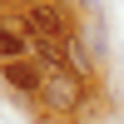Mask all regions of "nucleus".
Returning <instances> with one entry per match:
<instances>
[{"instance_id":"nucleus-2","label":"nucleus","mask_w":124,"mask_h":124,"mask_svg":"<svg viewBox=\"0 0 124 124\" xmlns=\"http://www.w3.org/2000/svg\"><path fill=\"white\" fill-rule=\"evenodd\" d=\"M45 99L55 109H79L85 104V75H79V70H55V75H45Z\"/></svg>"},{"instance_id":"nucleus-4","label":"nucleus","mask_w":124,"mask_h":124,"mask_svg":"<svg viewBox=\"0 0 124 124\" xmlns=\"http://www.w3.org/2000/svg\"><path fill=\"white\" fill-rule=\"evenodd\" d=\"M20 50H25V40H20L15 30L0 25V65H5V60H20Z\"/></svg>"},{"instance_id":"nucleus-5","label":"nucleus","mask_w":124,"mask_h":124,"mask_svg":"<svg viewBox=\"0 0 124 124\" xmlns=\"http://www.w3.org/2000/svg\"><path fill=\"white\" fill-rule=\"evenodd\" d=\"M25 5H45V0H25Z\"/></svg>"},{"instance_id":"nucleus-1","label":"nucleus","mask_w":124,"mask_h":124,"mask_svg":"<svg viewBox=\"0 0 124 124\" xmlns=\"http://www.w3.org/2000/svg\"><path fill=\"white\" fill-rule=\"evenodd\" d=\"M25 25L35 30V40H60V45H75V25H70L65 5H55V0L30 5V10H25Z\"/></svg>"},{"instance_id":"nucleus-3","label":"nucleus","mask_w":124,"mask_h":124,"mask_svg":"<svg viewBox=\"0 0 124 124\" xmlns=\"http://www.w3.org/2000/svg\"><path fill=\"white\" fill-rule=\"evenodd\" d=\"M0 75H5V85H10V89H25V94H35V89L45 85L40 65H30V60H5V65H0Z\"/></svg>"}]
</instances>
